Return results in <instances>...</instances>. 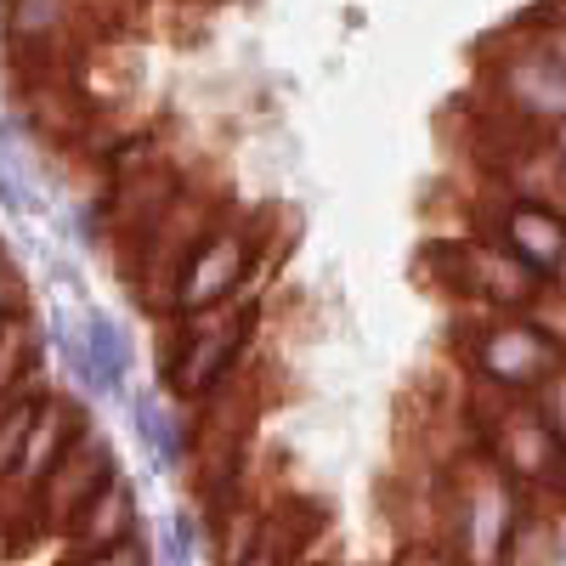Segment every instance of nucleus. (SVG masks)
Masks as SVG:
<instances>
[{"instance_id":"nucleus-1","label":"nucleus","mask_w":566,"mask_h":566,"mask_svg":"<svg viewBox=\"0 0 566 566\" xmlns=\"http://www.w3.org/2000/svg\"><path fill=\"white\" fill-rule=\"evenodd\" d=\"M527 504L533 499L493 464L488 448L459 453L442 470V549L453 566H504Z\"/></svg>"},{"instance_id":"nucleus-2","label":"nucleus","mask_w":566,"mask_h":566,"mask_svg":"<svg viewBox=\"0 0 566 566\" xmlns=\"http://www.w3.org/2000/svg\"><path fill=\"white\" fill-rule=\"evenodd\" d=\"M453 357L470 391L504 402L538 397L566 368V352L533 323V312H464L453 328Z\"/></svg>"},{"instance_id":"nucleus-3","label":"nucleus","mask_w":566,"mask_h":566,"mask_svg":"<svg viewBox=\"0 0 566 566\" xmlns=\"http://www.w3.org/2000/svg\"><path fill=\"white\" fill-rule=\"evenodd\" d=\"M170 323H176V340L165 357V391L187 408H199L244 368V352L261 323V290H244L239 301H227L205 317H170Z\"/></svg>"},{"instance_id":"nucleus-4","label":"nucleus","mask_w":566,"mask_h":566,"mask_svg":"<svg viewBox=\"0 0 566 566\" xmlns=\"http://www.w3.org/2000/svg\"><path fill=\"white\" fill-rule=\"evenodd\" d=\"M255 261H272V244L261 239V227L244 210H227L210 227V239L193 250V261H187L170 317H205L227 301H239L244 290H261L266 272H255Z\"/></svg>"},{"instance_id":"nucleus-5","label":"nucleus","mask_w":566,"mask_h":566,"mask_svg":"<svg viewBox=\"0 0 566 566\" xmlns=\"http://www.w3.org/2000/svg\"><path fill=\"white\" fill-rule=\"evenodd\" d=\"M431 261H437V290L464 301V312H533L538 295L549 290L533 266H522L482 232H470L459 244H431Z\"/></svg>"},{"instance_id":"nucleus-6","label":"nucleus","mask_w":566,"mask_h":566,"mask_svg":"<svg viewBox=\"0 0 566 566\" xmlns=\"http://www.w3.org/2000/svg\"><path fill=\"white\" fill-rule=\"evenodd\" d=\"M488 91H493V108L533 136L566 125V69L549 63L522 29H510L488 52Z\"/></svg>"},{"instance_id":"nucleus-7","label":"nucleus","mask_w":566,"mask_h":566,"mask_svg":"<svg viewBox=\"0 0 566 566\" xmlns=\"http://www.w3.org/2000/svg\"><path fill=\"white\" fill-rule=\"evenodd\" d=\"M108 482H119V459H114V442L91 424V431L63 453V464L52 470V482L40 488V504H34V533H52V538H69V527L85 515V504L97 499Z\"/></svg>"},{"instance_id":"nucleus-8","label":"nucleus","mask_w":566,"mask_h":566,"mask_svg":"<svg viewBox=\"0 0 566 566\" xmlns=\"http://www.w3.org/2000/svg\"><path fill=\"white\" fill-rule=\"evenodd\" d=\"M482 239L504 244L522 266H533L544 283L560 277L566 266V210L549 205V199H515V193H499L488 221L476 227Z\"/></svg>"},{"instance_id":"nucleus-9","label":"nucleus","mask_w":566,"mask_h":566,"mask_svg":"<svg viewBox=\"0 0 566 566\" xmlns=\"http://www.w3.org/2000/svg\"><path fill=\"white\" fill-rule=\"evenodd\" d=\"M130 538H136V493L119 476V482H108L97 499L85 504V515L69 527L63 544H69V555H97V549H119Z\"/></svg>"},{"instance_id":"nucleus-10","label":"nucleus","mask_w":566,"mask_h":566,"mask_svg":"<svg viewBox=\"0 0 566 566\" xmlns=\"http://www.w3.org/2000/svg\"><path fill=\"white\" fill-rule=\"evenodd\" d=\"M52 397V386H40V391H23L18 402L0 408V488H7V476L18 470L29 437H34V419H40V402Z\"/></svg>"},{"instance_id":"nucleus-11","label":"nucleus","mask_w":566,"mask_h":566,"mask_svg":"<svg viewBox=\"0 0 566 566\" xmlns=\"http://www.w3.org/2000/svg\"><path fill=\"white\" fill-rule=\"evenodd\" d=\"M57 566H154V549L142 544V538H130V544H119V549H97V555H63Z\"/></svg>"},{"instance_id":"nucleus-12","label":"nucleus","mask_w":566,"mask_h":566,"mask_svg":"<svg viewBox=\"0 0 566 566\" xmlns=\"http://www.w3.org/2000/svg\"><path fill=\"white\" fill-rule=\"evenodd\" d=\"M533 402H538L544 424H549V431H555V442L566 448V368L555 374V380H549V386H544V391H538Z\"/></svg>"},{"instance_id":"nucleus-13","label":"nucleus","mask_w":566,"mask_h":566,"mask_svg":"<svg viewBox=\"0 0 566 566\" xmlns=\"http://www.w3.org/2000/svg\"><path fill=\"white\" fill-rule=\"evenodd\" d=\"M397 566H453V555L442 544H402Z\"/></svg>"},{"instance_id":"nucleus-14","label":"nucleus","mask_w":566,"mask_h":566,"mask_svg":"<svg viewBox=\"0 0 566 566\" xmlns=\"http://www.w3.org/2000/svg\"><path fill=\"white\" fill-rule=\"evenodd\" d=\"M18 312H12V272H7V261H0V328H7Z\"/></svg>"},{"instance_id":"nucleus-15","label":"nucleus","mask_w":566,"mask_h":566,"mask_svg":"<svg viewBox=\"0 0 566 566\" xmlns=\"http://www.w3.org/2000/svg\"><path fill=\"white\" fill-rule=\"evenodd\" d=\"M544 148H549V159L560 165V176H566V125H555L549 136H544Z\"/></svg>"},{"instance_id":"nucleus-16","label":"nucleus","mask_w":566,"mask_h":566,"mask_svg":"<svg viewBox=\"0 0 566 566\" xmlns=\"http://www.w3.org/2000/svg\"><path fill=\"white\" fill-rule=\"evenodd\" d=\"M560 566H566V522H560Z\"/></svg>"},{"instance_id":"nucleus-17","label":"nucleus","mask_w":566,"mask_h":566,"mask_svg":"<svg viewBox=\"0 0 566 566\" xmlns=\"http://www.w3.org/2000/svg\"><path fill=\"white\" fill-rule=\"evenodd\" d=\"M555 290H560V295H566V266H560V277H555Z\"/></svg>"}]
</instances>
